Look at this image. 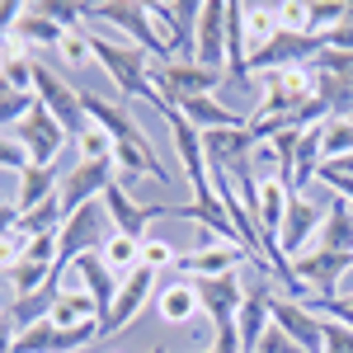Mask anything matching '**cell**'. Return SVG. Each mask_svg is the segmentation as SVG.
<instances>
[{"instance_id":"obj_1","label":"cell","mask_w":353,"mask_h":353,"mask_svg":"<svg viewBox=\"0 0 353 353\" xmlns=\"http://www.w3.org/2000/svg\"><path fill=\"white\" fill-rule=\"evenodd\" d=\"M85 33H90L94 61H99L104 76L123 90V99H146V104L156 109L161 94H156V85H151V57L141 52V48H132V43H113V38H104L99 28H90V24H85Z\"/></svg>"},{"instance_id":"obj_2","label":"cell","mask_w":353,"mask_h":353,"mask_svg":"<svg viewBox=\"0 0 353 353\" xmlns=\"http://www.w3.org/2000/svg\"><path fill=\"white\" fill-rule=\"evenodd\" d=\"M259 90V109L250 118H292V113L316 99V71L311 66H278V71H259L254 76Z\"/></svg>"},{"instance_id":"obj_3","label":"cell","mask_w":353,"mask_h":353,"mask_svg":"<svg viewBox=\"0 0 353 353\" xmlns=\"http://www.w3.org/2000/svg\"><path fill=\"white\" fill-rule=\"evenodd\" d=\"M94 19H104V24L123 28V38L141 48V52L151 57V61H170V48L161 43V33L151 24V5H132V0H104V5H85V24H94Z\"/></svg>"},{"instance_id":"obj_4","label":"cell","mask_w":353,"mask_h":353,"mask_svg":"<svg viewBox=\"0 0 353 353\" xmlns=\"http://www.w3.org/2000/svg\"><path fill=\"white\" fill-rule=\"evenodd\" d=\"M151 85H156V94L165 104H179V99H193V94H212L221 85V71L198 66L193 57L189 61L170 57V61H151Z\"/></svg>"},{"instance_id":"obj_5","label":"cell","mask_w":353,"mask_h":353,"mask_svg":"<svg viewBox=\"0 0 353 353\" xmlns=\"http://www.w3.org/2000/svg\"><path fill=\"white\" fill-rule=\"evenodd\" d=\"M33 99L52 109V118L61 123V128H66V137H71V141H76V137L90 128V118H85V104H81V90H71V85L61 81L52 66H43V61L33 66Z\"/></svg>"},{"instance_id":"obj_6","label":"cell","mask_w":353,"mask_h":353,"mask_svg":"<svg viewBox=\"0 0 353 353\" xmlns=\"http://www.w3.org/2000/svg\"><path fill=\"white\" fill-rule=\"evenodd\" d=\"M161 288H156V269H146V264H137L123 283H118V297H113V311L99 321V339H113V334H123V330L132 325L137 316H141V306L156 297Z\"/></svg>"},{"instance_id":"obj_7","label":"cell","mask_w":353,"mask_h":353,"mask_svg":"<svg viewBox=\"0 0 353 353\" xmlns=\"http://www.w3.org/2000/svg\"><path fill=\"white\" fill-rule=\"evenodd\" d=\"M113 179H118V165L113 161H76L66 174H61V217H71V212H81L85 203H94V198H104Z\"/></svg>"},{"instance_id":"obj_8","label":"cell","mask_w":353,"mask_h":353,"mask_svg":"<svg viewBox=\"0 0 353 353\" xmlns=\"http://www.w3.org/2000/svg\"><path fill=\"white\" fill-rule=\"evenodd\" d=\"M19 146L28 151V165H57L61 161V146H71V141H66V128L52 118V109L33 99L28 118L19 123Z\"/></svg>"},{"instance_id":"obj_9","label":"cell","mask_w":353,"mask_h":353,"mask_svg":"<svg viewBox=\"0 0 353 353\" xmlns=\"http://www.w3.org/2000/svg\"><path fill=\"white\" fill-rule=\"evenodd\" d=\"M321 52H325V38H316V33H292V28H278L269 48L250 57V76H259V71H278V66H311Z\"/></svg>"},{"instance_id":"obj_10","label":"cell","mask_w":353,"mask_h":353,"mask_svg":"<svg viewBox=\"0 0 353 353\" xmlns=\"http://www.w3.org/2000/svg\"><path fill=\"white\" fill-rule=\"evenodd\" d=\"M241 264H250V250L236 241H203L193 254L174 259L179 278H221V273H241Z\"/></svg>"},{"instance_id":"obj_11","label":"cell","mask_w":353,"mask_h":353,"mask_svg":"<svg viewBox=\"0 0 353 353\" xmlns=\"http://www.w3.org/2000/svg\"><path fill=\"white\" fill-rule=\"evenodd\" d=\"M321 221H325V203L297 193V198L288 203L283 231H278V254H283V259H288V254H306V250L316 245V236H321Z\"/></svg>"},{"instance_id":"obj_12","label":"cell","mask_w":353,"mask_h":353,"mask_svg":"<svg viewBox=\"0 0 353 353\" xmlns=\"http://www.w3.org/2000/svg\"><path fill=\"white\" fill-rule=\"evenodd\" d=\"M104 208L113 217V231L128 236V241H146V226L156 217H170V208H161V203H137L132 189H123L118 179L104 189Z\"/></svg>"},{"instance_id":"obj_13","label":"cell","mask_w":353,"mask_h":353,"mask_svg":"<svg viewBox=\"0 0 353 353\" xmlns=\"http://www.w3.org/2000/svg\"><path fill=\"white\" fill-rule=\"evenodd\" d=\"M90 339H99V321H94V325H81V330H61V325H52V321L43 316L38 325L19 330L14 353H81Z\"/></svg>"},{"instance_id":"obj_14","label":"cell","mask_w":353,"mask_h":353,"mask_svg":"<svg viewBox=\"0 0 353 353\" xmlns=\"http://www.w3.org/2000/svg\"><path fill=\"white\" fill-rule=\"evenodd\" d=\"M269 316H273V325L283 330L297 349L306 353H321V344H325V321L306 306V301H292V297H273L269 306Z\"/></svg>"},{"instance_id":"obj_15","label":"cell","mask_w":353,"mask_h":353,"mask_svg":"<svg viewBox=\"0 0 353 353\" xmlns=\"http://www.w3.org/2000/svg\"><path fill=\"white\" fill-rule=\"evenodd\" d=\"M353 269V254H325V250H306L292 273H297V283L311 288V301L316 297H339V283H344V273Z\"/></svg>"},{"instance_id":"obj_16","label":"cell","mask_w":353,"mask_h":353,"mask_svg":"<svg viewBox=\"0 0 353 353\" xmlns=\"http://www.w3.org/2000/svg\"><path fill=\"white\" fill-rule=\"evenodd\" d=\"M193 288H198L203 316H208L212 325H236V316H241V306H245V283H241V273H221V278H193Z\"/></svg>"},{"instance_id":"obj_17","label":"cell","mask_w":353,"mask_h":353,"mask_svg":"<svg viewBox=\"0 0 353 353\" xmlns=\"http://www.w3.org/2000/svg\"><path fill=\"white\" fill-rule=\"evenodd\" d=\"M193 61H198V66H208V71H221V76H226V5H221V0H208V5L198 10Z\"/></svg>"},{"instance_id":"obj_18","label":"cell","mask_w":353,"mask_h":353,"mask_svg":"<svg viewBox=\"0 0 353 353\" xmlns=\"http://www.w3.org/2000/svg\"><path fill=\"white\" fill-rule=\"evenodd\" d=\"M198 10L203 5H151V24L161 33V43L170 48V57L189 61L193 57V33H198Z\"/></svg>"},{"instance_id":"obj_19","label":"cell","mask_w":353,"mask_h":353,"mask_svg":"<svg viewBox=\"0 0 353 353\" xmlns=\"http://www.w3.org/2000/svg\"><path fill=\"white\" fill-rule=\"evenodd\" d=\"M269 306H273V288L264 283V273H259V278H254V288H245V306H241V316H236V334H241V349L245 353L259 349L264 330L273 325Z\"/></svg>"},{"instance_id":"obj_20","label":"cell","mask_w":353,"mask_h":353,"mask_svg":"<svg viewBox=\"0 0 353 353\" xmlns=\"http://www.w3.org/2000/svg\"><path fill=\"white\" fill-rule=\"evenodd\" d=\"M311 250H325V254H353V203L330 193L325 203V221H321V236Z\"/></svg>"},{"instance_id":"obj_21","label":"cell","mask_w":353,"mask_h":353,"mask_svg":"<svg viewBox=\"0 0 353 353\" xmlns=\"http://www.w3.org/2000/svg\"><path fill=\"white\" fill-rule=\"evenodd\" d=\"M179 113L189 118L198 132H226V128H245L250 118L236 109H226L221 99H212V94H193V99H179Z\"/></svg>"},{"instance_id":"obj_22","label":"cell","mask_w":353,"mask_h":353,"mask_svg":"<svg viewBox=\"0 0 353 353\" xmlns=\"http://www.w3.org/2000/svg\"><path fill=\"white\" fill-rule=\"evenodd\" d=\"M156 311H161L165 325H189L193 316L203 311V301H198V288H193V278H170L161 292H156Z\"/></svg>"},{"instance_id":"obj_23","label":"cell","mask_w":353,"mask_h":353,"mask_svg":"<svg viewBox=\"0 0 353 353\" xmlns=\"http://www.w3.org/2000/svg\"><path fill=\"white\" fill-rule=\"evenodd\" d=\"M57 189H61V170L57 165H28L24 174H19V198H14L19 217L33 212V208H43L48 198H57Z\"/></svg>"},{"instance_id":"obj_24","label":"cell","mask_w":353,"mask_h":353,"mask_svg":"<svg viewBox=\"0 0 353 353\" xmlns=\"http://www.w3.org/2000/svg\"><path fill=\"white\" fill-rule=\"evenodd\" d=\"M14 38H19L24 48H52L57 52L61 38H66V28L57 24L43 5H24V14H19V24H14Z\"/></svg>"},{"instance_id":"obj_25","label":"cell","mask_w":353,"mask_h":353,"mask_svg":"<svg viewBox=\"0 0 353 353\" xmlns=\"http://www.w3.org/2000/svg\"><path fill=\"white\" fill-rule=\"evenodd\" d=\"M71 269L81 273L85 292L94 297V306H99V321H104V316L113 311V297H118V278L104 269V259H99V254H85V259H76Z\"/></svg>"},{"instance_id":"obj_26","label":"cell","mask_w":353,"mask_h":353,"mask_svg":"<svg viewBox=\"0 0 353 353\" xmlns=\"http://www.w3.org/2000/svg\"><path fill=\"white\" fill-rule=\"evenodd\" d=\"M241 28H245V48L250 57L264 52L273 43V33H278V5H241Z\"/></svg>"},{"instance_id":"obj_27","label":"cell","mask_w":353,"mask_h":353,"mask_svg":"<svg viewBox=\"0 0 353 353\" xmlns=\"http://www.w3.org/2000/svg\"><path fill=\"white\" fill-rule=\"evenodd\" d=\"M48 321L61 325V330H81V325H94L99 321V306H94L90 292H61L52 301V311H48Z\"/></svg>"},{"instance_id":"obj_28","label":"cell","mask_w":353,"mask_h":353,"mask_svg":"<svg viewBox=\"0 0 353 353\" xmlns=\"http://www.w3.org/2000/svg\"><path fill=\"white\" fill-rule=\"evenodd\" d=\"M321 156H325V165L353 156V118H330L321 128Z\"/></svg>"},{"instance_id":"obj_29","label":"cell","mask_w":353,"mask_h":353,"mask_svg":"<svg viewBox=\"0 0 353 353\" xmlns=\"http://www.w3.org/2000/svg\"><path fill=\"white\" fill-rule=\"evenodd\" d=\"M316 99L330 109V118H353V81L316 76Z\"/></svg>"},{"instance_id":"obj_30","label":"cell","mask_w":353,"mask_h":353,"mask_svg":"<svg viewBox=\"0 0 353 353\" xmlns=\"http://www.w3.org/2000/svg\"><path fill=\"white\" fill-rule=\"evenodd\" d=\"M61 198H48L43 208H33V212H24V217L14 221L19 231H24L28 241H38V236H52V231H61Z\"/></svg>"},{"instance_id":"obj_31","label":"cell","mask_w":353,"mask_h":353,"mask_svg":"<svg viewBox=\"0 0 353 353\" xmlns=\"http://www.w3.org/2000/svg\"><path fill=\"white\" fill-rule=\"evenodd\" d=\"M99 259H104V269H109V273H123V278H128V273H132L137 264H141V241L113 236V241L104 245V250H99Z\"/></svg>"},{"instance_id":"obj_32","label":"cell","mask_w":353,"mask_h":353,"mask_svg":"<svg viewBox=\"0 0 353 353\" xmlns=\"http://www.w3.org/2000/svg\"><path fill=\"white\" fill-rule=\"evenodd\" d=\"M344 19V0H306V33L325 38L330 28H339Z\"/></svg>"},{"instance_id":"obj_33","label":"cell","mask_w":353,"mask_h":353,"mask_svg":"<svg viewBox=\"0 0 353 353\" xmlns=\"http://www.w3.org/2000/svg\"><path fill=\"white\" fill-rule=\"evenodd\" d=\"M57 57H61V66H66V71H85V66H94V48H90V33H85V28L66 33V38H61V48H57Z\"/></svg>"},{"instance_id":"obj_34","label":"cell","mask_w":353,"mask_h":353,"mask_svg":"<svg viewBox=\"0 0 353 353\" xmlns=\"http://www.w3.org/2000/svg\"><path fill=\"white\" fill-rule=\"evenodd\" d=\"M28 109H33V94H19L14 85L0 81V128H10V123H24Z\"/></svg>"},{"instance_id":"obj_35","label":"cell","mask_w":353,"mask_h":353,"mask_svg":"<svg viewBox=\"0 0 353 353\" xmlns=\"http://www.w3.org/2000/svg\"><path fill=\"white\" fill-rule=\"evenodd\" d=\"M76 146H81V161H113V141H109V132L104 128H85L81 137H76Z\"/></svg>"},{"instance_id":"obj_36","label":"cell","mask_w":353,"mask_h":353,"mask_svg":"<svg viewBox=\"0 0 353 353\" xmlns=\"http://www.w3.org/2000/svg\"><path fill=\"white\" fill-rule=\"evenodd\" d=\"M311 71L316 76H339V81H353V52H321L316 61H311Z\"/></svg>"},{"instance_id":"obj_37","label":"cell","mask_w":353,"mask_h":353,"mask_svg":"<svg viewBox=\"0 0 353 353\" xmlns=\"http://www.w3.org/2000/svg\"><path fill=\"white\" fill-rule=\"evenodd\" d=\"M174 259H179V254H174V245H165V241H156V236H146V241H141V264H146V269H174Z\"/></svg>"},{"instance_id":"obj_38","label":"cell","mask_w":353,"mask_h":353,"mask_svg":"<svg viewBox=\"0 0 353 353\" xmlns=\"http://www.w3.org/2000/svg\"><path fill=\"white\" fill-rule=\"evenodd\" d=\"M24 254H28V236L19 231V226L0 236V273H10L14 264H19V259H24Z\"/></svg>"},{"instance_id":"obj_39","label":"cell","mask_w":353,"mask_h":353,"mask_svg":"<svg viewBox=\"0 0 353 353\" xmlns=\"http://www.w3.org/2000/svg\"><path fill=\"white\" fill-rule=\"evenodd\" d=\"M0 170H10V174L28 170V151L19 146V137H0Z\"/></svg>"},{"instance_id":"obj_40","label":"cell","mask_w":353,"mask_h":353,"mask_svg":"<svg viewBox=\"0 0 353 353\" xmlns=\"http://www.w3.org/2000/svg\"><path fill=\"white\" fill-rule=\"evenodd\" d=\"M321 353H353V330L339 325V321H325V344Z\"/></svg>"},{"instance_id":"obj_41","label":"cell","mask_w":353,"mask_h":353,"mask_svg":"<svg viewBox=\"0 0 353 353\" xmlns=\"http://www.w3.org/2000/svg\"><path fill=\"white\" fill-rule=\"evenodd\" d=\"M254 353H306V349H297V344H292V339H288V334H283L278 325H269V330H264V339H259V349H254Z\"/></svg>"},{"instance_id":"obj_42","label":"cell","mask_w":353,"mask_h":353,"mask_svg":"<svg viewBox=\"0 0 353 353\" xmlns=\"http://www.w3.org/2000/svg\"><path fill=\"white\" fill-rule=\"evenodd\" d=\"M212 353H245L236 325H217V339H212Z\"/></svg>"},{"instance_id":"obj_43","label":"cell","mask_w":353,"mask_h":353,"mask_svg":"<svg viewBox=\"0 0 353 353\" xmlns=\"http://www.w3.org/2000/svg\"><path fill=\"white\" fill-rule=\"evenodd\" d=\"M14 339H19V325H14V316L5 311V316H0V353H14Z\"/></svg>"},{"instance_id":"obj_44","label":"cell","mask_w":353,"mask_h":353,"mask_svg":"<svg viewBox=\"0 0 353 353\" xmlns=\"http://www.w3.org/2000/svg\"><path fill=\"white\" fill-rule=\"evenodd\" d=\"M14 221H19V208L0 198V236H5V231H14Z\"/></svg>"},{"instance_id":"obj_45","label":"cell","mask_w":353,"mask_h":353,"mask_svg":"<svg viewBox=\"0 0 353 353\" xmlns=\"http://www.w3.org/2000/svg\"><path fill=\"white\" fill-rule=\"evenodd\" d=\"M334 170H339V174H353V156L349 161H334Z\"/></svg>"},{"instance_id":"obj_46","label":"cell","mask_w":353,"mask_h":353,"mask_svg":"<svg viewBox=\"0 0 353 353\" xmlns=\"http://www.w3.org/2000/svg\"><path fill=\"white\" fill-rule=\"evenodd\" d=\"M10 306H14V297H5V292H0V316H5Z\"/></svg>"},{"instance_id":"obj_47","label":"cell","mask_w":353,"mask_h":353,"mask_svg":"<svg viewBox=\"0 0 353 353\" xmlns=\"http://www.w3.org/2000/svg\"><path fill=\"white\" fill-rule=\"evenodd\" d=\"M339 297H344V301H349V306H353V292H339Z\"/></svg>"},{"instance_id":"obj_48","label":"cell","mask_w":353,"mask_h":353,"mask_svg":"<svg viewBox=\"0 0 353 353\" xmlns=\"http://www.w3.org/2000/svg\"><path fill=\"white\" fill-rule=\"evenodd\" d=\"M151 353H165V349H151Z\"/></svg>"}]
</instances>
